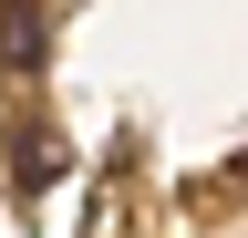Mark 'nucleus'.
<instances>
[{
  "label": "nucleus",
  "instance_id": "obj_1",
  "mask_svg": "<svg viewBox=\"0 0 248 238\" xmlns=\"http://www.w3.org/2000/svg\"><path fill=\"white\" fill-rule=\"evenodd\" d=\"M0 63H11V73L42 63V11H31V0H0Z\"/></svg>",
  "mask_w": 248,
  "mask_h": 238
},
{
  "label": "nucleus",
  "instance_id": "obj_2",
  "mask_svg": "<svg viewBox=\"0 0 248 238\" xmlns=\"http://www.w3.org/2000/svg\"><path fill=\"white\" fill-rule=\"evenodd\" d=\"M62 176V135L42 125V135H21V187H52Z\"/></svg>",
  "mask_w": 248,
  "mask_h": 238
},
{
  "label": "nucleus",
  "instance_id": "obj_3",
  "mask_svg": "<svg viewBox=\"0 0 248 238\" xmlns=\"http://www.w3.org/2000/svg\"><path fill=\"white\" fill-rule=\"evenodd\" d=\"M238 176H248V156H238Z\"/></svg>",
  "mask_w": 248,
  "mask_h": 238
}]
</instances>
